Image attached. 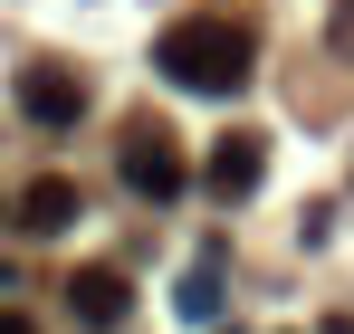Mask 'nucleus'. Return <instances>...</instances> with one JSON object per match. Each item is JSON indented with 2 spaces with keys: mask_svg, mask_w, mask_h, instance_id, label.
Listing matches in <instances>:
<instances>
[{
  "mask_svg": "<svg viewBox=\"0 0 354 334\" xmlns=\"http://www.w3.org/2000/svg\"><path fill=\"white\" fill-rule=\"evenodd\" d=\"M153 67L173 86H192V96H239L249 67H259V29L249 19H173L153 39Z\"/></svg>",
  "mask_w": 354,
  "mask_h": 334,
  "instance_id": "1",
  "label": "nucleus"
},
{
  "mask_svg": "<svg viewBox=\"0 0 354 334\" xmlns=\"http://www.w3.org/2000/svg\"><path fill=\"white\" fill-rule=\"evenodd\" d=\"M115 172H124V191H144V201H182L192 191V163H182V144L163 124H134L115 144Z\"/></svg>",
  "mask_w": 354,
  "mask_h": 334,
  "instance_id": "2",
  "label": "nucleus"
},
{
  "mask_svg": "<svg viewBox=\"0 0 354 334\" xmlns=\"http://www.w3.org/2000/svg\"><path fill=\"white\" fill-rule=\"evenodd\" d=\"M19 115H29L39 134H67V124L86 115V86H77V67H48V57H29V67H19Z\"/></svg>",
  "mask_w": 354,
  "mask_h": 334,
  "instance_id": "3",
  "label": "nucleus"
},
{
  "mask_svg": "<svg viewBox=\"0 0 354 334\" xmlns=\"http://www.w3.org/2000/svg\"><path fill=\"white\" fill-rule=\"evenodd\" d=\"M67 315L86 334H115L124 315H134V277H124V268H77V277H67Z\"/></svg>",
  "mask_w": 354,
  "mask_h": 334,
  "instance_id": "4",
  "label": "nucleus"
},
{
  "mask_svg": "<svg viewBox=\"0 0 354 334\" xmlns=\"http://www.w3.org/2000/svg\"><path fill=\"white\" fill-rule=\"evenodd\" d=\"M10 220L29 229V239H58V229H77V181H67V172H39V181L10 201Z\"/></svg>",
  "mask_w": 354,
  "mask_h": 334,
  "instance_id": "5",
  "label": "nucleus"
},
{
  "mask_svg": "<svg viewBox=\"0 0 354 334\" xmlns=\"http://www.w3.org/2000/svg\"><path fill=\"white\" fill-rule=\"evenodd\" d=\"M201 172H211V191H221V201H249V191L268 181V144H259V134H221Z\"/></svg>",
  "mask_w": 354,
  "mask_h": 334,
  "instance_id": "6",
  "label": "nucleus"
},
{
  "mask_svg": "<svg viewBox=\"0 0 354 334\" xmlns=\"http://www.w3.org/2000/svg\"><path fill=\"white\" fill-rule=\"evenodd\" d=\"M173 306H182V315H192V325H211V315H221V268L201 258V268H192V277L173 286Z\"/></svg>",
  "mask_w": 354,
  "mask_h": 334,
  "instance_id": "7",
  "label": "nucleus"
},
{
  "mask_svg": "<svg viewBox=\"0 0 354 334\" xmlns=\"http://www.w3.org/2000/svg\"><path fill=\"white\" fill-rule=\"evenodd\" d=\"M0 334H29V315H19V306H0Z\"/></svg>",
  "mask_w": 354,
  "mask_h": 334,
  "instance_id": "8",
  "label": "nucleus"
},
{
  "mask_svg": "<svg viewBox=\"0 0 354 334\" xmlns=\"http://www.w3.org/2000/svg\"><path fill=\"white\" fill-rule=\"evenodd\" d=\"M10 286H19V268H10V258H0V296H10Z\"/></svg>",
  "mask_w": 354,
  "mask_h": 334,
  "instance_id": "9",
  "label": "nucleus"
},
{
  "mask_svg": "<svg viewBox=\"0 0 354 334\" xmlns=\"http://www.w3.org/2000/svg\"><path fill=\"white\" fill-rule=\"evenodd\" d=\"M316 334H354V325H345V315H326V325H316Z\"/></svg>",
  "mask_w": 354,
  "mask_h": 334,
  "instance_id": "10",
  "label": "nucleus"
},
{
  "mask_svg": "<svg viewBox=\"0 0 354 334\" xmlns=\"http://www.w3.org/2000/svg\"><path fill=\"white\" fill-rule=\"evenodd\" d=\"M0 229H10V201H0Z\"/></svg>",
  "mask_w": 354,
  "mask_h": 334,
  "instance_id": "11",
  "label": "nucleus"
}]
</instances>
